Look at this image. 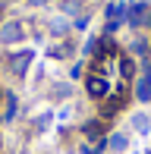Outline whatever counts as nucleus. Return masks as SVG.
Instances as JSON below:
<instances>
[{
    "instance_id": "nucleus-1",
    "label": "nucleus",
    "mask_w": 151,
    "mask_h": 154,
    "mask_svg": "<svg viewBox=\"0 0 151 154\" xmlns=\"http://www.w3.org/2000/svg\"><path fill=\"white\" fill-rule=\"evenodd\" d=\"M32 66V51H19V54H10V69L13 75H25Z\"/></svg>"
},
{
    "instance_id": "nucleus-2",
    "label": "nucleus",
    "mask_w": 151,
    "mask_h": 154,
    "mask_svg": "<svg viewBox=\"0 0 151 154\" xmlns=\"http://www.w3.org/2000/svg\"><path fill=\"white\" fill-rule=\"evenodd\" d=\"M22 22H16V19H13V22H6L3 29H0V44H16V41H22Z\"/></svg>"
},
{
    "instance_id": "nucleus-3",
    "label": "nucleus",
    "mask_w": 151,
    "mask_h": 154,
    "mask_svg": "<svg viewBox=\"0 0 151 154\" xmlns=\"http://www.w3.org/2000/svg\"><path fill=\"white\" fill-rule=\"evenodd\" d=\"M126 22L135 25V29L145 25V22H148V3H132V6L126 10Z\"/></svg>"
},
{
    "instance_id": "nucleus-4",
    "label": "nucleus",
    "mask_w": 151,
    "mask_h": 154,
    "mask_svg": "<svg viewBox=\"0 0 151 154\" xmlns=\"http://www.w3.org/2000/svg\"><path fill=\"white\" fill-rule=\"evenodd\" d=\"M88 94H91V97H98V101H101V97H104L107 94V79H104V75H88Z\"/></svg>"
},
{
    "instance_id": "nucleus-5",
    "label": "nucleus",
    "mask_w": 151,
    "mask_h": 154,
    "mask_svg": "<svg viewBox=\"0 0 151 154\" xmlns=\"http://www.w3.org/2000/svg\"><path fill=\"white\" fill-rule=\"evenodd\" d=\"M107 148H110L113 154H123V151H126V148H129V138H126V135H123V132H113V135H110V138H107Z\"/></svg>"
},
{
    "instance_id": "nucleus-6",
    "label": "nucleus",
    "mask_w": 151,
    "mask_h": 154,
    "mask_svg": "<svg viewBox=\"0 0 151 154\" xmlns=\"http://www.w3.org/2000/svg\"><path fill=\"white\" fill-rule=\"evenodd\" d=\"M135 97H139L142 104L151 101V72L145 75V79H139V85H135Z\"/></svg>"
},
{
    "instance_id": "nucleus-7",
    "label": "nucleus",
    "mask_w": 151,
    "mask_h": 154,
    "mask_svg": "<svg viewBox=\"0 0 151 154\" xmlns=\"http://www.w3.org/2000/svg\"><path fill=\"white\" fill-rule=\"evenodd\" d=\"M120 107H123V94H110V101L101 107V116H104V120H110V116H113Z\"/></svg>"
},
{
    "instance_id": "nucleus-8",
    "label": "nucleus",
    "mask_w": 151,
    "mask_h": 154,
    "mask_svg": "<svg viewBox=\"0 0 151 154\" xmlns=\"http://www.w3.org/2000/svg\"><path fill=\"white\" fill-rule=\"evenodd\" d=\"M82 132H85L88 138H101V135H104V123H101V120H88L85 126H82Z\"/></svg>"
},
{
    "instance_id": "nucleus-9",
    "label": "nucleus",
    "mask_w": 151,
    "mask_h": 154,
    "mask_svg": "<svg viewBox=\"0 0 151 154\" xmlns=\"http://www.w3.org/2000/svg\"><path fill=\"white\" fill-rule=\"evenodd\" d=\"M66 32H69V22H66V19H51V35H57V38H63Z\"/></svg>"
},
{
    "instance_id": "nucleus-10",
    "label": "nucleus",
    "mask_w": 151,
    "mask_h": 154,
    "mask_svg": "<svg viewBox=\"0 0 151 154\" xmlns=\"http://www.w3.org/2000/svg\"><path fill=\"white\" fill-rule=\"evenodd\" d=\"M132 126H135V132H142V135H145V132L151 129V120H148L145 113H135V116H132Z\"/></svg>"
},
{
    "instance_id": "nucleus-11",
    "label": "nucleus",
    "mask_w": 151,
    "mask_h": 154,
    "mask_svg": "<svg viewBox=\"0 0 151 154\" xmlns=\"http://www.w3.org/2000/svg\"><path fill=\"white\" fill-rule=\"evenodd\" d=\"M16 107H19V104H16V94H6V110H3V120L6 123L16 116Z\"/></svg>"
},
{
    "instance_id": "nucleus-12",
    "label": "nucleus",
    "mask_w": 151,
    "mask_h": 154,
    "mask_svg": "<svg viewBox=\"0 0 151 154\" xmlns=\"http://www.w3.org/2000/svg\"><path fill=\"white\" fill-rule=\"evenodd\" d=\"M120 72H123V79L129 82V79H132V72H135V63L129 60V57H123V60H120Z\"/></svg>"
},
{
    "instance_id": "nucleus-13",
    "label": "nucleus",
    "mask_w": 151,
    "mask_h": 154,
    "mask_svg": "<svg viewBox=\"0 0 151 154\" xmlns=\"http://www.w3.org/2000/svg\"><path fill=\"white\" fill-rule=\"evenodd\" d=\"M63 13H69V16H76V13H82V0H63Z\"/></svg>"
},
{
    "instance_id": "nucleus-14",
    "label": "nucleus",
    "mask_w": 151,
    "mask_h": 154,
    "mask_svg": "<svg viewBox=\"0 0 151 154\" xmlns=\"http://www.w3.org/2000/svg\"><path fill=\"white\" fill-rule=\"evenodd\" d=\"M104 148H107V142L101 138V142H94V145H85V148H82V154H104Z\"/></svg>"
},
{
    "instance_id": "nucleus-15",
    "label": "nucleus",
    "mask_w": 151,
    "mask_h": 154,
    "mask_svg": "<svg viewBox=\"0 0 151 154\" xmlns=\"http://www.w3.org/2000/svg\"><path fill=\"white\" fill-rule=\"evenodd\" d=\"M69 44H60V47H54V51H51V57H69Z\"/></svg>"
},
{
    "instance_id": "nucleus-16",
    "label": "nucleus",
    "mask_w": 151,
    "mask_h": 154,
    "mask_svg": "<svg viewBox=\"0 0 151 154\" xmlns=\"http://www.w3.org/2000/svg\"><path fill=\"white\" fill-rule=\"evenodd\" d=\"M54 94H57V97H66V94H69V85H57V88H54Z\"/></svg>"
},
{
    "instance_id": "nucleus-17",
    "label": "nucleus",
    "mask_w": 151,
    "mask_h": 154,
    "mask_svg": "<svg viewBox=\"0 0 151 154\" xmlns=\"http://www.w3.org/2000/svg\"><path fill=\"white\" fill-rule=\"evenodd\" d=\"M132 51H135V54H145V51H148V44H145V41H135Z\"/></svg>"
},
{
    "instance_id": "nucleus-18",
    "label": "nucleus",
    "mask_w": 151,
    "mask_h": 154,
    "mask_svg": "<svg viewBox=\"0 0 151 154\" xmlns=\"http://www.w3.org/2000/svg\"><path fill=\"white\" fill-rule=\"evenodd\" d=\"M29 3H32V6H44L47 0H29Z\"/></svg>"
},
{
    "instance_id": "nucleus-19",
    "label": "nucleus",
    "mask_w": 151,
    "mask_h": 154,
    "mask_svg": "<svg viewBox=\"0 0 151 154\" xmlns=\"http://www.w3.org/2000/svg\"><path fill=\"white\" fill-rule=\"evenodd\" d=\"M3 3H6V0H0V6H3Z\"/></svg>"
},
{
    "instance_id": "nucleus-20",
    "label": "nucleus",
    "mask_w": 151,
    "mask_h": 154,
    "mask_svg": "<svg viewBox=\"0 0 151 154\" xmlns=\"http://www.w3.org/2000/svg\"><path fill=\"white\" fill-rule=\"evenodd\" d=\"M148 154H151V151H148Z\"/></svg>"
}]
</instances>
